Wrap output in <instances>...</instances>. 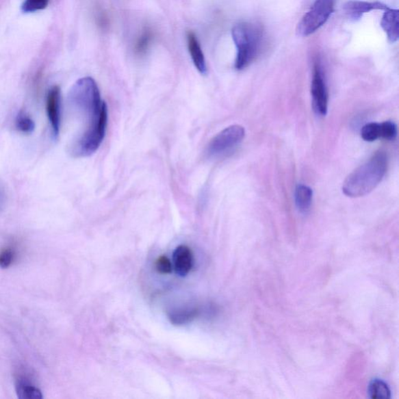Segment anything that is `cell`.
Instances as JSON below:
<instances>
[{
    "mask_svg": "<svg viewBox=\"0 0 399 399\" xmlns=\"http://www.w3.org/2000/svg\"><path fill=\"white\" fill-rule=\"evenodd\" d=\"M387 168V155L383 151H378L346 178L342 191L350 198L368 194L382 181Z\"/></svg>",
    "mask_w": 399,
    "mask_h": 399,
    "instance_id": "obj_1",
    "label": "cell"
},
{
    "mask_svg": "<svg viewBox=\"0 0 399 399\" xmlns=\"http://www.w3.org/2000/svg\"><path fill=\"white\" fill-rule=\"evenodd\" d=\"M69 103L73 110L88 120L87 127L97 120L107 108L105 103L101 99L96 82L89 77L81 78L73 86Z\"/></svg>",
    "mask_w": 399,
    "mask_h": 399,
    "instance_id": "obj_2",
    "label": "cell"
},
{
    "mask_svg": "<svg viewBox=\"0 0 399 399\" xmlns=\"http://www.w3.org/2000/svg\"><path fill=\"white\" fill-rule=\"evenodd\" d=\"M232 36L237 51L235 69L244 70L261 53L263 42L262 27L252 22H240L233 27Z\"/></svg>",
    "mask_w": 399,
    "mask_h": 399,
    "instance_id": "obj_3",
    "label": "cell"
},
{
    "mask_svg": "<svg viewBox=\"0 0 399 399\" xmlns=\"http://www.w3.org/2000/svg\"><path fill=\"white\" fill-rule=\"evenodd\" d=\"M108 111L104 112L100 119L84 129V131L73 143L70 153L76 158L90 156L102 144L105 136Z\"/></svg>",
    "mask_w": 399,
    "mask_h": 399,
    "instance_id": "obj_4",
    "label": "cell"
},
{
    "mask_svg": "<svg viewBox=\"0 0 399 399\" xmlns=\"http://www.w3.org/2000/svg\"><path fill=\"white\" fill-rule=\"evenodd\" d=\"M335 0H316L303 16L296 28L297 35L307 37L316 32L330 18L334 10Z\"/></svg>",
    "mask_w": 399,
    "mask_h": 399,
    "instance_id": "obj_5",
    "label": "cell"
},
{
    "mask_svg": "<svg viewBox=\"0 0 399 399\" xmlns=\"http://www.w3.org/2000/svg\"><path fill=\"white\" fill-rule=\"evenodd\" d=\"M245 137V130L240 125L230 126L214 138L207 147V154L219 156L239 145Z\"/></svg>",
    "mask_w": 399,
    "mask_h": 399,
    "instance_id": "obj_6",
    "label": "cell"
},
{
    "mask_svg": "<svg viewBox=\"0 0 399 399\" xmlns=\"http://www.w3.org/2000/svg\"><path fill=\"white\" fill-rule=\"evenodd\" d=\"M311 94L314 108L320 116L327 114L329 92L323 68L320 61L314 62L311 83Z\"/></svg>",
    "mask_w": 399,
    "mask_h": 399,
    "instance_id": "obj_7",
    "label": "cell"
},
{
    "mask_svg": "<svg viewBox=\"0 0 399 399\" xmlns=\"http://www.w3.org/2000/svg\"><path fill=\"white\" fill-rule=\"evenodd\" d=\"M47 112L53 136L57 138L61 125V90L59 86L53 87L47 94Z\"/></svg>",
    "mask_w": 399,
    "mask_h": 399,
    "instance_id": "obj_8",
    "label": "cell"
},
{
    "mask_svg": "<svg viewBox=\"0 0 399 399\" xmlns=\"http://www.w3.org/2000/svg\"><path fill=\"white\" fill-rule=\"evenodd\" d=\"M389 8L381 2H367L361 0H350L344 5V12L353 21L361 20L365 14L376 10H387Z\"/></svg>",
    "mask_w": 399,
    "mask_h": 399,
    "instance_id": "obj_9",
    "label": "cell"
},
{
    "mask_svg": "<svg viewBox=\"0 0 399 399\" xmlns=\"http://www.w3.org/2000/svg\"><path fill=\"white\" fill-rule=\"evenodd\" d=\"M174 269L181 277L187 276L194 267V255L188 246L181 245L177 247L173 253Z\"/></svg>",
    "mask_w": 399,
    "mask_h": 399,
    "instance_id": "obj_10",
    "label": "cell"
},
{
    "mask_svg": "<svg viewBox=\"0 0 399 399\" xmlns=\"http://www.w3.org/2000/svg\"><path fill=\"white\" fill-rule=\"evenodd\" d=\"M382 29L386 33L387 39L395 43L399 38V11L397 9H387L381 21Z\"/></svg>",
    "mask_w": 399,
    "mask_h": 399,
    "instance_id": "obj_11",
    "label": "cell"
},
{
    "mask_svg": "<svg viewBox=\"0 0 399 399\" xmlns=\"http://www.w3.org/2000/svg\"><path fill=\"white\" fill-rule=\"evenodd\" d=\"M188 43L189 52L191 58L194 62L196 68L202 75L207 73V64L203 51H202L201 44L193 32H189L188 35Z\"/></svg>",
    "mask_w": 399,
    "mask_h": 399,
    "instance_id": "obj_12",
    "label": "cell"
},
{
    "mask_svg": "<svg viewBox=\"0 0 399 399\" xmlns=\"http://www.w3.org/2000/svg\"><path fill=\"white\" fill-rule=\"evenodd\" d=\"M198 314V308H181L168 312V317L174 325H183L192 322Z\"/></svg>",
    "mask_w": 399,
    "mask_h": 399,
    "instance_id": "obj_13",
    "label": "cell"
},
{
    "mask_svg": "<svg viewBox=\"0 0 399 399\" xmlns=\"http://www.w3.org/2000/svg\"><path fill=\"white\" fill-rule=\"evenodd\" d=\"M313 201V190L306 185L299 184L295 190L296 205L301 213L310 210Z\"/></svg>",
    "mask_w": 399,
    "mask_h": 399,
    "instance_id": "obj_14",
    "label": "cell"
},
{
    "mask_svg": "<svg viewBox=\"0 0 399 399\" xmlns=\"http://www.w3.org/2000/svg\"><path fill=\"white\" fill-rule=\"evenodd\" d=\"M16 394L21 399H42V391L27 381H18L16 385Z\"/></svg>",
    "mask_w": 399,
    "mask_h": 399,
    "instance_id": "obj_15",
    "label": "cell"
},
{
    "mask_svg": "<svg viewBox=\"0 0 399 399\" xmlns=\"http://www.w3.org/2000/svg\"><path fill=\"white\" fill-rule=\"evenodd\" d=\"M370 398L374 399H389L391 398V391L389 386L381 380H374L368 387Z\"/></svg>",
    "mask_w": 399,
    "mask_h": 399,
    "instance_id": "obj_16",
    "label": "cell"
},
{
    "mask_svg": "<svg viewBox=\"0 0 399 399\" xmlns=\"http://www.w3.org/2000/svg\"><path fill=\"white\" fill-rule=\"evenodd\" d=\"M15 125L20 132L25 134L33 133L36 129L35 122L23 111L20 112L16 116Z\"/></svg>",
    "mask_w": 399,
    "mask_h": 399,
    "instance_id": "obj_17",
    "label": "cell"
},
{
    "mask_svg": "<svg viewBox=\"0 0 399 399\" xmlns=\"http://www.w3.org/2000/svg\"><path fill=\"white\" fill-rule=\"evenodd\" d=\"M361 137L366 142H372L381 138V123H370L363 127Z\"/></svg>",
    "mask_w": 399,
    "mask_h": 399,
    "instance_id": "obj_18",
    "label": "cell"
},
{
    "mask_svg": "<svg viewBox=\"0 0 399 399\" xmlns=\"http://www.w3.org/2000/svg\"><path fill=\"white\" fill-rule=\"evenodd\" d=\"M49 0H25L21 5L22 12L25 14L35 13L47 8Z\"/></svg>",
    "mask_w": 399,
    "mask_h": 399,
    "instance_id": "obj_19",
    "label": "cell"
},
{
    "mask_svg": "<svg viewBox=\"0 0 399 399\" xmlns=\"http://www.w3.org/2000/svg\"><path fill=\"white\" fill-rule=\"evenodd\" d=\"M153 33L149 29H146L138 38L135 47V52L138 55H143L148 51L151 40H153Z\"/></svg>",
    "mask_w": 399,
    "mask_h": 399,
    "instance_id": "obj_20",
    "label": "cell"
},
{
    "mask_svg": "<svg viewBox=\"0 0 399 399\" xmlns=\"http://www.w3.org/2000/svg\"><path fill=\"white\" fill-rule=\"evenodd\" d=\"M16 257L15 250L10 247L0 251V267L8 268L12 265Z\"/></svg>",
    "mask_w": 399,
    "mask_h": 399,
    "instance_id": "obj_21",
    "label": "cell"
},
{
    "mask_svg": "<svg viewBox=\"0 0 399 399\" xmlns=\"http://www.w3.org/2000/svg\"><path fill=\"white\" fill-rule=\"evenodd\" d=\"M172 263L170 258L165 255L160 256L155 261L157 272L162 274H170L172 271Z\"/></svg>",
    "mask_w": 399,
    "mask_h": 399,
    "instance_id": "obj_22",
    "label": "cell"
},
{
    "mask_svg": "<svg viewBox=\"0 0 399 399\" xmlns=\"http://www.w3.org/2000/svg\"><path fill=\"white\" fill-rule=\"evenodd\" d=\"M381 138L387 140L395 139L397 136V127L391 121L381 123Z\"/></svg>",
    "mask_w": 399,
    "mask_h": 399,
    "instance_id": "obj_23",
    "label": "cell"
},
{
    "mask_svg": "<svg viewBox=\"0 0 399 399\" xmlns=\"http://www.w3.org/2000/svg\"><path fill=\"white\" fill-rule=\"evenodd\" d=\"M3 194L1 188H0V206L3 204Z\"/></svg>",
    "mask_w": 399,
    "mask_h": 399,
    "instance_id": "obj_24",
    "label": "cell"
}]
</instances>
